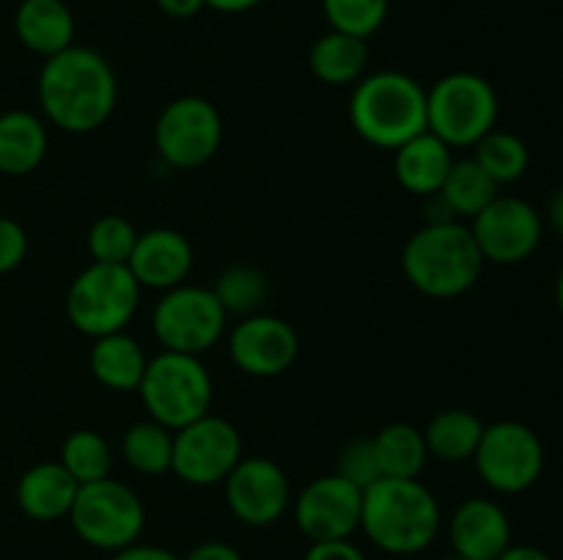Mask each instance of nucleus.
Segmentation results:
<instances>
[{"mask_svg":"<svg viewBox=\"0 0 563 560\" xmlns=\"http://www.w3.org/2000/svg\"><path fill=\"white\" fill-rule=\"evenodd\" d=\"M159 11L174 20H190L198 11L207 9V0H157Z\"/></svg>","mask_w":563,"mask_h":560,"instance_id":"39","label":"nucleus"},{"mask_svg":"<svg viewBox=\"0 0 563 560\" xmlns=\"http://www.w3.org/2000/svg\"><path fill=\"white\" fill-rule=\"evenodd\" d=\"M88 366H91L93 379L104 388L119 390V393H130V390L137 393V384L146 373L148 357L143 346L121 329V333L93 338Z\"/></svg>","mask_w":563,"mask_h":560,"instance_id":"23","label":"nucleus"},{"mask_svg":"<svg viewBox=\"0 0 563 560\" xmlns=\"http://www.w3.org/2000/svg\"><path fill=\"white\" fill-rule=\"evenodd\" d=\"M141 291L126 264L91 261L66 291V316L88 338L121 333L141 305Z\"/></svg>","mask_w":563,"mask_h":560,"instance_id":"7","label":"nucleus"},{"mask_svg":"<svg viewBox=\"0 0 563 560\" xmlns=\"http://www.w3.org/2000/svg\"><path fill=\"white\" fill-rule=\"evenodd\" d=\"M372 439L383 478H418L427 467L429 450L421 428L410 423H390Z\"/></svg>","mask_w":563,"mask_h":560,"instance_id":"26","label":"nucleus"},{"mask_svg":"<svg viewBox=\"0 0 563 560\" xmlns=\"http://www.w3.org/2000/svg\"><path fill=\"white\" fill-rule=\"evenodd\" d=\"M548 220H550V225H553L555 234H559L561 239H563V187H561L559 192H555L553 198H550Z\"/></svg>","mask_w":563,"mask_h":560,"instance_id":"42","label":"nucleus"},{"mask_svg":"<svg viewBox=\"0 0 563 560\" xmlns=\"http://www.w3.org/2000/svg\"><path fill=\"white\" fill-rule=\"evenodd\" d=\"M264 0H207L209 9L220 11V14H245V11L256 9Z\"/></svg>","mask_w":563,"mask_h":560,"instance_id":"40","label":"nucleus"},{"mask_svg":"<svg viewBox=\"0 0 563 560\" xmlns=\"http://www.w3.org/2000/svg\"><path fill=\"white\" fill-rule=\"evenodd\" d=\"M473 461L489 489L500 494H520L542 475L544 448L539 434L526 423L498 421L484 426Z\"/></svg>","mask_w":563,"mask_h":560,"instance_id":"10","label":"nucleus"},{"mask_svg":"<svg viewBox=\"0 0 563 560\" xmlns=\"http://www.w3.org/2000/svg\"><path fill=\"white\" fill-rule=\"evenodd\" d=\"M443 560H471V558H462V555H449V558H443Z\"/></svg>","mask_w":563,"mask_h":560,"instance_id":"44","label":"nucleus"},{"mask_svg":"<svg viewBox=\"0 0 563 560\" xmlns=\"http://www.w3.org/2000/svg\"><path fill=\"white\" fill-rule=\"evenodd\" d=\"M495 560H553V558H550L548 552H542V549L528 547V544H511V547Z\"/></svg>","mask_w":563,"mask_h":560,"instance_id":"41","label":"nucleus"},{"mask_svg":"<svg viewBox=\"0 0 563 560\" xmlns=\"http://www.w3.org/2000/svg\"><path fill=\"white\" fill-rule=\"evenodd\" d=\"M493 82L476 71H451L427 91V130L451 148H473L498 124Z\"/></svg>","mask_w":563,"mask_h":560,"instance_id":"6","label":"nucleus"},{"mask_svg":"<svg viewBox=\"0 0 563 560\" xmlns=\"http://www.w3.org/2000/svg\"><path fill=\"white\" fill-rule=\"evenodd\" d=\"M350 121L363 141L396 152L427 132V88L405 71H374L355 82Z\"/></svg>","mask_w":563,"mask_h":560,"instance_id":"4","label":"nucleus"},{"mask_svg":"<svg viewBox=\"0 0 563 560\" xmlns=\"http://www.w3.org/2000/svg\"><path fill=\"white\" fill-rule=\"evenodd\" d=\"M363 492L339 472L313 478L295 497V525L308 541H339L361 530Z\"/></svg>","mask_w":563,"mask_h":560,"instance_id":"15","label":"nucleus"},{"mask_svg":"<svg viewBox=\"0 0 563 560\" xmlns=\"http://www.w3.org/2000/svg\"><path fill=\"white\" fill-rule=\"evenodd\" d=\"M110 560H181L179 555H174L165 547H154V544H130V547L113 552Z\"/></svg>","mask_w":563,"mask_h":560,"instance_id":"38","label":"nucleus"},{"mask_svg":"<svg viewBox=\"0 0 563 560\" xmlns=\"http://www.w3.org/2000/svg\"><path fill=\"white\" fill-rule=\"evenodd\" d=\"M44 119L71 135H86L104 126L119 102L113 66L91 47H66L44 58L36 80Z\"/></svg>","mask_w":563,"mask_h":560,"instance_id":"1","label":"nucleus"},{"mask_svg":"<svg viewBox=\"0 0 563 560\" xmlns=\"http://www.w3.org/2000/svg\"><path fill=\"white\" fill-rule=\"evenodd\" d=\"M121 456L141 475H163L174 459V432L157 421H141L130 426L121 439Z\"/></svg>","mask_w":563,"mask_h":560,"instance_id":"28","label":"nucleus"},{"mask_svg":"<svg viewBox=\"0 0 563 560\" xmlns=\"http://www.w3.org/2000/svg\"><path fill=\"white\" fill-rule=\"evenodd\" d=\"M229 313L207 285L181 283L163 291L152 311L154 338L165 351L201 357L225 333Z\"/></svg>","mask_w":563,"mask_h":560,"instance_id":"9","label":"nucleus"},{"mask_svg":"<svg viewBox=\"0 0 563 560\" xmlns=\"http://www.w3.org/2000/svg\"><path fill=\"white\" fill-rule=\"evenodd\" d=\"M482 434L484 423L478 421V415L467 410H443L423 428L429 456L449 461V464L473 459L478 443H482Z\"/></svg>","mask_w":563,"mask_h":560,"instance_id":"25","label":"nucleus"},{"mask_svg":"<svg viewBox=\"0 0 563 560\" xmlns=\"http://www.w3.org/2000/svg\"><path fill=\"white\" fill-rule=\"evenodd\" d=\"M137 395L152 421L179 432L212 412L214 384L201 357L163 349L148 360Z\"/></svg>","mask_w":563,"mask_h":560,"instance_id":"5","label":"nucleus"},{"mask_svg":"<svg viewBox=\"0 0 563 560\" xmlns=\"http://www.w3.org/2000/svg\"><path fill=\"white\" fill-rule=\"evenodd\" d=\"M225 505L247 527H269L291 505V486L280 464L267 456H242L223 481Z\"/></svg>","mask_w":563,"mask_h":560,"instance_id":"14","label":"nucleus"},{"mask_svg":"<svg viewBox=\"0 0 563 560\" xmlns=\"http://www.w3.org/2000/svg\"><path fill=\"white\" fill-rule=\"evenodd\" d=\"M80 483L64 470L60 461H42L22 472L16 481V505L36 522H55L69 516Z\"/></svg>","mask_w":563,"mask_h":560,"instance_id":"19","label":"nucleus"},{"mask_svg":"<svg viewBox=\"0 0 563 560\" xmlns=\"http://www.w3.org/2000/svg\"><path fill=\"white\" fill-rule=\"evenodd\" d=\"M58 461L77 483H93L110 475L113 453H110L108 439L93 428H77L60 445Z\"/></svg>","mask_w":563,"mask_h":560,"instance_id":"30","label":"nucleus"},{"mask_svg":"<svg viewBox=\"0 0 563 560\" xmlns=\"http://www.w3.org/2000/svg\"><path fill=\"white\" fill-rule=\"evenodd\" d=\"M47 126L27 110L0 115V173L27 176L47 157Z\"/></svg>","mask_w":563,"mask_h":560,"instance_id":"22","label":"nucleus"},{"mask_svg":"<svg viewBox=\"0 0 563 560\" xmlns=\"http://www.w3.org/2000/svg\"><path fill=\"white\" fill-rule=\"evenodd\" d=\"M361 530L388 555H418L440 533L438 497L418 478H379L363 492Z\"/></svg>","mask_w":563,"mask_h":560,"instance_id":"2","label":"nucleus"},{"mask_svg":"<svg viewBox=\"0 0 563 560\" xmlns=\"http://www.w3.org/2000/svg\"><path fill=\"white\" fill-rule=\"evenodd\" d=\"M440 195L445 198V203L451 206V212L456 214V220L467 217L473 220L482 209H487L489 203L498 198V184L484 173L482 165L476 159H454L449 176H445L443 187H440Z\"/></svg>","mask_w":563,"mask_h":560,"instance_id":"27","label":"nucleus"},{"mask_svg":"<svg viewBox=\"0 0 563 560\" xmlns=\"http://www.w3.org/2000/svg\"><path fill=\"white\" fill-rule=\"evenodd\" d=\"M302 560H366V555L350 538H339V541H313Z\"/></svg>","mask_w":563,"mask_h":560,"instance_id":"36","label":"nucleus"},{"mask_svg":"<svg viewBox=\"0 0 563 560\" xmlns=\"http://www.w3.org/2000/svg\"><path fill=\"white\" fill-rule=\"evenodd\" d=\"M555 302H559V307H561V313H563V269H561V275H559V283H555Z\"/></svg>","mask_w":563,"mask_h":560,"instance_id":"43","label":"nucleus"},{"mask_svg":"<svg viewBox=\"0 0 563 560\" xmlns=\"http://www.w3.org/2000/svg\"><path fill=\"white\" fill-rule=\"evenodd\" d=\"M471 231L484 261L509 267V264H520L537 253L544 223L542 214L522 198L498 195L473 217Z\"/></svg>","mask_w":563,"mask_h":560,"instance_id":"13","label":"nucleus"},{"mask_svg":"<svg viewBox=\"0 0 563 560\" xmlns=\"http://www.w3.org/2000/svg\"><path fill=\"white\" fill-rule=\"evenodd\" d=\"M135 242V225L121 214H104L88 231V253L97 264H126Z\"/></svg>","mask_w":563,"mask_h":560,"instance_id":"33","label":"nucleus"},{"mask_svg":"<svg viewBox=\"0 0 563 560\" xmlns=\"http://www.w3.org/2000/svg\"><path fill=\"white\" fill-rule=\"evenodd\" d=\"M456 555L471 560H495L511 547L509 514L495 500L467 497L449 522Z\"/></svg>","mask_w":563,"mask_h":560,"instance_id":"18","label":"nucleus"},{"mask_svg":"<svg viewBox=\"0 0 563 560\" xmlns=\"http://www.w3.org/2000/svg\"><path fill=\"white\" fill-rule=\"evenodd\" d=\"M212 291L229 316L245 318V316H253V313H258L262 302L267 300L269 289L262 269L247 267V264H234V267L220 272V278L214 280Z\"/></svg>","mask_w":563,"mask_h":560,"instance_id":"31","label":"nucleus"},{"mask_svg":"<svg viewBox=\"0 0 563 560\" xmlns=\"http://www.w3.org/2000/svg\"><path fill=\"white\" fill-rule=\"evenodd\" d=\"M454 165V148L432 132H421L394 152L396 181L412 195H432Z\"/></svg>","mask_w":563,"mask_h":560,"instance_id":"21","label":"nucleus"},{"mask_svg":"<svg viewBox=\"0 0 563 560\" xmlns=\"http://www.w3.org/2000/svg\"><path fill=\"white\" fill-rule=\"evenodd\" d=\"M223 141V119L203 97H179L159 113L154 126V146L165 165L192 170L207 165Z\"/></svg>","mask_w":563,"mask_h":560,"instance_id":"11","label":"nucleus"},{"mask_svg":"<svg viewBox=\"0 0 563 560\" xmlns=\"http://www.w3.org/2000/svg\"><path fill=\"white\" fill-rule=\"evenodd\" d=\"M181 560H242L240 549L225 541H201Z\"/></svg>","mask_w":563,"mask_h":560,"instance_id":"37","label":"nucleus"},{"mask_svg":"<svg viewBox=\"0 0 563 560\" xmlns=\"http://www.w3.org/2000/svg\"><path fill=\"white\" fill-rule=\"evenodd\" d=\"M229 355L247 377L273 379L289 371L300 355V338L289 322L269 313L240 318L229 335Z\"/></svg>","mask_w":563,"mask_h":560,"instance_id":"16","label":"nucleus"},{"mask_svg":"<svg viewBox=\"0 0 563 560\" xmlns=\"http://www.w3.org/2000/svg\"><path fill=\"white\" fill-rule=\"evenodd\" d=\"M484 256L473 239L471 225L438 223L423 225L407 239L401 250V272L412 289L434 300H451L478 283Z\"/></svg>","mask_w":563,"mask_h":560,"instance_id":"3","label":"nucleus"},{"mask_svg":"<svg viewBox=\"0 0 563 560\" xmlns=\"http://www.w3.org/2000/svg\"><path fill=\"white\" fill-rule=\"evenodd\" d=\"M322 11L330 22V31L368 38L388 20L390 0H322Z\"/></svg>","mask_w":563,"mask_h":560,"instance_id":"32","label":"nucleus"},{"mask_svg":"<svg viewBox=\"0 0 563 560\" xmlns=\"http://www.w3.org/2000/svg\"><path fill=\"white\" fill-rule=\"evenodd\" d=\"M339 472L341 478L357 486L361 492H366L372 483H377L383 478V470H379L377 450H374L372 437H355L341 448L339 453Z\"/></svg>","mask_w":563,"mask_h":560,"instance_id":"34","label":"nucleus"},{"mask_svg":"<svg viewBox=\"0 0 563 560\" xmlns=\"http://www.w3.org/2000/svg\"><path fill=\"white\" fill-rule=\"evenodd\" d=\"M27 234L16 220L0 217V275H9L25 261Z\"/></svg>","mask_w":563,"mask_h":560,"instance_id":"35","label":"nucleus"},{"mask_svg":"<svg viewBox=\"0 0 563 560\" xmlns=\"http://www.w3.org/2000/svg\"><path fill=\"white\" fill-rule=\"evenodd\" d=\"M242 459V437L225 417L203 415L174 432L170 472L190 486H214L229 478Z\"/></svg>","mask_w":563,"mask_h":560,"instance_id":"12","label":"nucleus"},{"mask_svg":"<svg viewBox=\"0 0 563 560\" xmlns=\"http://www.w3.org/2000/svg\"><path fill=\"white\" fill-rule=\"evenodd\" d=\"M308 64L317 80L324 86H355L366 77L368 44L366 38L350 36L341 31H328L313 42Z\"/></svg>","mask_w":563,"mask_h":560,"instance_id":"24","label":"nucleus"},{"mask_svg":"<svg viewBox=\"0 0 563 560\" xmlns=\"http://www.w3.org/2000/svg\"><path fill=\"white\" fill-rule=\"evenodd\" d=\"M473 159L484 168V173L495 181V184H511V181L522 179L531 163V154L522 137L515 132L493 130L473 146Z\"/></svg>","mask_w":563,"mask_h":560,"instance_id":"29","label":"nucleus"},{"mask_svg":"<svg viewBox=\"0 0 563 560\" xmlns=\"http://www.w3.org/2000/svg\"><path fill=\"white\" fill-rule=\"evenodd\" d=\"M14 31L22 47L53 58L75 44V14L64 0H22L16 5Z\"/></svg>","mask_w":563,"mask_h":560,"instance_id":"20","label":"nucleus"},{"mask_svg":"<svg viewBox=\"0 0 563 560\" xmlns=\"http://www.w3.org/2000/svg\"><path fill=\"white\" fill-rule=\"evenodd\" d=\"M192 261H196V253L185 234L174 228H152L146 234H137L126 267L135 275L141 289L168 291L187 283Z\"/></svg>","mask_w":563,"mask_h":560,"instance_id":"17","label":"nucleus"},{"mask_svg":"<svg viewBox=\"0 0 563 560\" xmlns=\"http://www.w3.org/2000/svg\"><path fill=\"white\" fill-rule=\"evenodd\" d=\"M69 522L82 544L102 552H119L141 538L146 508L135 489L108 475L77 489Z\"/></svg>","mask_w":563,"mask_h":560,"instance_id":"8","label":"nucleus"}]
</instances>
